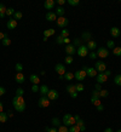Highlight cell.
<instances>
[{
	"instance_id": "6da1fadb",
	"label": "cell",
	"mask_w": 121,
	"mask_h": 132,
	"mask_svg": "<svg viewBox=\"0 0 121 132\" xmlns=\"http://www.w3.org/2000/svg\"><path fill=\"white\" fill-rule=\"evenodd\" d=\"M12 104H13V107H15V109H16L17 112L22 113L25 110V102H24L23 97L15 96L13 100H12Z\"/></svg>"
},
{
	"instance_id": "7a4b0ae2",
	"label": "cell",
	"mask_w": 121,
	"mask_h": 132,
	"mask_svg": "<svg viewBox=\"0 0 121 132\" xmlns=\"http://www.w3.org/2000/svg\"><path fill=\"white\" fill-rule=\"evenodd\" d=\"M62 122H63L64 126L70 127V126H73V125H75V118H74V115H72V114H64Z\"/></svg>"
},
{
	"instance_id": "3957f363",
	"label": "cell",
	"mask_w": 121,
	"mask_h": 132,
	"mask_svg": "<svg viewBox=\"0 0 121 132\" xmlns=\"http://www.w3.org/2000/svg\"><path fill=\"white\" fill-rule=\"evenodd\" d=\"M86 76H87V75H86V70H84V69H80V70H77V72L74 73V78H75L79 82L84 81Z\"/></svg>"
},
{
	"instance_id": "277c9868",
	"label": "cell",
	"mask_w": 121,
	"mask_h": 132,
	"mask_svg": "<svg viewBox=\"0 0 121 132\" xmlns=\"http://www.w3.org/2000/svg\"><path fill=\"white\" fill-rule=\"evenodd\" d=\"M94 69L97 70V73H104L107 70V64L102 61H98L94 63Z\"/></svg>"
},
{
	"instance_id": "5b68a950",
	"label": "cell",
	"mask_w": 121,
	"mask_h": 132,
	"mask_svg": "<svg viewBox=\"0 0 121 132\" xmlns=\"http://www.w3.org/2000/svg\"><path fill=\"white\" fill-rule=\"evenodd\" d=\"M69 24V20L67 18V17H58L57 18V26L59 27V28H63V29H65V27Z\"/></svg>"
},
{
	"instance_id": "8992f818",
	"label": "cell",
	"mask_w": 121,
	"mask_h": 132,
	"mask_svg": "<svg viewBox=\"0 0 121 132\" xmlns=\"http://www.w3.org/2000/svg\"><path fill=\"white\" fill-rule=\"evenodd\" d=\"M50 102H51V101L48 100L46 96H41L39 102H38V105H39L40 108H47L48 105H50Z\"/></svg>"
},
{
	"instance_id": "52a82bcc",
	"label": "cell",
	"mask_w": 121,
	"mask_h": 132,
	"mask_svg": "<svg viewBox=\"0 0 121 132\" xmlns=\"http://www.w3.org/2000/svg\"><path fill=\"white\" fill-rule=\"evenodd\" d=\"M89 48H87V46L86 45H80L79 46V48L76 50V52H77V55L80 57H86L87 55H89Z\"/></svg>"
},
{
	"instance_id": "ba28073f",
	"label": "cell",
	"mask_w": 121,
	"mask_h": 132,
	"mask_svg": "<svg viewBox=\"0 0 121 132\" xmlns=\"http://www.w3.org/2000/svg\"><path fill=\"white\" fill-rule=\"evenodd\" d=\"M96 53H97V57H99V58H107L109 55V51L108 48L105 47H98Z\"/></svg>"
},
{
	"instance_id": "9c48e42d",
	"label": "cell",
	"mask_w": 121,
	"mask_h": 132,
	"mask_svg": "<svg viewBox=\"0 0 121 132\" xmlns=\"http://www.w3.org/2000/svg\"><path fill=\"white\" fill-rule=\"evenodd\" d=\"M67 92L70 95L72 98H76L77 97V92H76V87H75V85L69 84L68 86H67Z\"/></svg>"
},
{
	"instance_id": "30bf717a",
	"label": "cell",
	"mask_w": 121,
	"mask_h": 132,
	"mask_svg": "<svg viewBox=\"0 0 121 132\" xmlns=\"http://www.w3.org/2000/svg\"><path fill=\"white\" fill-rule=\"evenodd\" d=\"M46 97H47L50 101H56V100H58L59 93H58V91H57V90H50Z\"/></svg>"
},
{
	"instance_id": "8fae6325",
	"label": "cell",
	"mask_w": 121,
	"mask_h": 132,
	"mask_svg": "<svg viewBox=\"0 0 121 132\" xmlns=\"http://www.w3.org/2000/svg\"><path fill=\"white\" fill-rule=\"evenodd\" d=\"M96 80H97V84H103V82H105L108 80V75L105 73H98L96 76Z\"/></svg>"
},
{
	"instance_id": "7c38bea8",
	"label": "cell",
	"mask_w": 121,
	"mask_h": 132,
	"mask_svg": "<svg viewBox=\"0 0 121 132\" xmlns=\"http://www.w3.org/2000/svg\"><path fill=\"white\" fill-rule=\"evenodd\" d=\"M84 70H86V75L90 76V78H96L97 74H98L94 67H86V69H84Z\"/></svg>"
},
{
	"instance_id": "4fadbf2b",
	"label": "cell",
	"mask_w": 121,
	"mask_h": 132,
	"mask_svg": "<svg viewBox=\"0 0 121 132\" xmlns=\"http://www.w3.org/2000/svg\"><path fill=\"white\" fill-rule=\"evenodd\" d=\"M55 70H56L59 75H64L65 73H67L65 72V65L64 64H60V63H58V64L55 65Z\"/></svg>"
},
{
	"instance_id": "5bb4252c",
	"label": "cell",
	"mask_w": 121,
	"mask_h": 132,
	"mask_svg": "<svg viewBox=\"0 0 121 132\" xmlns=\"http://www.w3.org/2000/svg\"><path fill=\"white\" fill-rule=\"evenodd\" d=\"M65 52H67L68 56H72V55H74V53L76 52V48H75V46L73 44H68L65 46Z\"/></svg>"
},
{
	"instance_id": "9a60e30c",
	"label": "cell",
	"mask_w": 121,
	"mask_h": 132,
	"mask_svg": "<svg viewBox=\"0 0 121 132\" xmlns=\"http://www.w3.org/2000/svg\"><path fill=\"white\" fill-rule=\"evenodd\" d=\"M45 18H46V21H48V22H53V21H57V15L55 13V12L52 11H48L47 13H46V16H45Z\"/></svg>"
},
{
	"instance_id": "2e32d148",
	"label": "cell",
	"mask_w": 121,
	"mask_h": 132,
	"mask_svg": "<svg viewBox=\"0 0 121 132\" xmlns=\"http://www.w3.org/2000/svg\"><path fill=\"white\" fill-rule=\"evenodd\" d=\"M55 4H56V1L55 0H46L44 3V7L48 11H51L53 7H55Z\"/></svg>"
},
{
	"instance_id": "e0dca14e",
	"label": "cell",
	"mask_w": 121,
	"mask_h": 132,
	"mask_svg": "<svg viewBox=\"0 0 121 132\" xmlns=\"http://www.w3.org/2000/svg\"><path fill=\"white\" fill-rule=\"evenodd\" d=\"M6 27H7V29H10V30H12V29H15L17 27V21L13 20V18H10V20L7 21V23H6Z\"/></svg>"
},
{
	"instance_id": "ac0fdd59",
	"label": "cell",
	"mask_w": 121,
	"mask_h": 132,
	"mask_svg": "<svg viewBox=\"0 0 121 132\" xmlns=\"http://www.w3.org/2000/svg\"><path fill=\"white\" fill-rule=\"evenodd\" d=\"M29 80H30V82H32L33 85H39L40 84V78L36 75V74H30Z\"/></svg>"
},
{
	"instance_id": "d6986e66",
	"label": "cell",
	"mask_w": 121,
	"mask_h": 132,
	"mask_svg": "<svg viewBox=\"0 0 121 132\" xmlns=\"http://www.w3.org/2000/svg\"><path fill=\"white\" fill-rule=\"evenodd\" d=\"M110 34H111L113 38H119L120 34H121V32L117 27H111V29H110Z\"/></svg>"
},
{
	"instance_id": "ffe728a7",
	"label": "cell",
	"mask_w": 121,
	"mask_h": 132,
	"mask_svg": "<svg viewBox=\"0 0 121 132\" xmlns=\"http://www.w3.org/2000/svg\"><path fill=\"white\" fill-rule=\"evenodd\" d=\"M15 80H16L17 84H23L24 81H25V78L22 73H17L16 76H15Z\"/></svg>"
},
{
	"instance_id": "44dd1931",
	"label": "cell",
	"mask_w": 121,
	"mask_h": 132,
	"mask_svg": "<svg viewBox=\"0 0 121 132\" xmlns=\"http://www.w3.org/2000/svg\"><path fill=\"white\" fill-rule=\"evenodd\" d=\"M48 91H50V88H48L47 85H41V86H40V90H39V92L41 93V96H47Z\"/></svg>"
},
{
	"instance_id": "7402d4cb",
	"label": "cell",
	"mask_w": 121,
	"mask_h": 132,
	"mask_svg": "<svg viewBox=\"0 0 121 132\" xmlns=\"http://www.w3.org/2000/svg\"><path fill=\"white\" fill-rule=\"evenodd\" d=\"M81 39L89 43L90 40H92V34H91L90 32H84V33H82V36H81Z\"/></svg>"
},
{
	"instance_id": "603a6c76",
	"label": "cell",
	"mask_w": 121,
	"mask_h": 132,
	"mask_svg": "<svg viewBox=\"0 0 121 132\" xmlns=\"http://www.w3.org/2000/svg\"><path fill=\"white\" fill-rule=\"evenodd\" d=\"M64 9L62 7V6H57L56 9V11H55V13L57 15V17H63L64 16Z\"/></svg>"
},
{
	"instance_id": "cb8c5ba5",
	"label": "cell",
	"mask_w": 121,
	"mask_h": 132,
	"mask_svg": "<svg viewBox=\"0 0 121 132\" xmlns=\"http://www.w3.org/2000/svg\"><path fill=\"white\" fill-rule=\"evenodd\" d=\"M6 10H7V7L4 4H0V18H4L6 16Z\"/></svg>"
},
{
	"instance_id": "d4e9b609",
	"label": "cell",
	"mask_w": 121,
	"mask_h": 132,
	"mask_svg": "<svg viewBox=\"0 0 121 132\" xmlns=\"http://www.w3.org/2000/svg\"><path fill=\"white\" fill-rule=\"evenodd\" d=\"M86 46H87V48H89V50L93 51L94 48H97V43L94 40H90L89 43H87V45H86Z\"/></svg>"
},
{
	"instance_id": "484cf974",
	"label": "cell",
	"mask_w": 121,
	"mask_h": 132,
	"mask_svg": "<svg viewBox=\"0 0 121 132\" xmlns=\"http://www.w3.org/2000/svg\"><path fill=\"white\" fill-rule=\"evenodd\" d=\"M1 41H3V45H4V46H10V45H11V39L8 38L7 34H5V38Z\"/></svg>"
},
{
	"instance_id": "4316f807",
	"label": "cell",
	"mask_w": 121,
	"mask_h": 132,
	"mask_svg": "<svg viewBox=\"0 0 121 132\" xmlns=\"http://www.w3.org/2000/svg\"><path fill=\"white\" fill-rule=\"evenodd\" d=\"M8 119V116H7V113H4V112H1L0 113V122H6Z\"/></svg>"
},
{
	"instance_id": "83f0119b",
	"label": "cell",
	"mask_w": 121,
	"mask_h": 132,
	"mask_svg": "<svg viewBox=\"0 0 121 132\" xmlns=\"http://www.w3.org/2000/svg\"><path fill=\"white\" fill-rule=\"evenodd\" d=\"M64 80H67V81H72L73 79H74V73H70V72H68V73H65L64 75Z\"/></svg>"
},
{
	"instance_id": "f1b7e54d",
	"label": "cell",
	"mask_w": 121,
	"mask_h": 132,
	"mask_svg": "<svg viewBox=\"0 0 121 132\" xmlns=\"http://www.w3.org/2000/svg\"><path fill=\"white\" fill-rule=\"evenodd\" d=\"M51 122H52L53 127H59L60 126V120L58 119V118H53L52 120H51Z\"/></svg>"
},
{
	"instance_id": "f546056e",
	"label": "cell",
	"mask_w": 121,
	"mask_h": 132,
	"mask_svg": "<svg viewBox=\"0 0 121 132\" xmlns=\"http://www.w3.org/2000/svg\"><path fill=\"white\" fill-rule=\"evenodd\" d=\"M55 34V29L51 28V29H46L44 32V36H46V38H48V36H51Z\"/></svg>"
},
{
	"instance_id": "4dcf8cb0",
	"label": "cell",
	"mask_w": 121,
	"mask_h": 132,
	"mask_svg": "<svg viewBox=\"0 0 121 132\" xmlns=\"http://www.w3.org/2000/svg\"><path fill=\"white\" fill-rule=\"evenodd\" d=\"M113 53L115 55V56L120 57L121 56V47H120V46H115V47H114V50H113Z\"/></svg>"
},
{
	"instance_id": "1f68e13d",
	"label": "cell",
	"mask_w": 121,
	"mask_h": 132,
	"mask_svg": "<svg viewBox=\"0 0 121 132\" xmlns=\"http://www.w3.org/2000/svg\"><path fill=\"white\" fill-rule=\"evenodd\" d=\"M108 96H109L108 90H103V88H102L101 91H99V97H102V98H107Z\"/></svg>"
},
{
	"instance_id": "d6a6232c",
	"label": "cell",
	"mask_w": 121,
	"mask_h": 132,
	"mask_svg": "<svg viewBox=\"0 0 121 132\" xmlns=\"http://www.w3.org/2000/svg\"><path fill=\"white\" fill-rule=\"evenodd\" d=\"M114 82L117 85V86H121V74H117L114 78Z\"/></svg>"
},
{
	"instance_id": "836d02e7",
	"label": "cell",
	"mask_w": 121,
	"mask_h": 132,
	"mask_svg": "<svg viewBox=\"0 0 121 132\" xmlns=\"http://www.w3.org/2000/svg\"><path fill=\"white\" fill-rule=\"evenodd\" d=\"M22 16H23V15H22V12H21V11H16L12 18H13V20H16V21H18V20H22Z\"/></svg>"
},
{
	"instance_id": "e575fe53",
	"label": "cell",
	"mask_w": 121,
	"mask_h": 132,
	"mask_svg": "<svg viewBox=\"0 0 121 132\" xmlns=\"http://www.w3.org/2000/svg\"><path fill=\"white\" fill-rule=\"evenodd\" d=\"M70 35V32H69L68 29H62V32H60V36H63V38H69Z\"/></svg>"
},
{
	"instance_id": "d590c367",
	"label": "cell",
	"mask_w": 121,
	"mask_h": 132,
	"mask_svg": "<svg viewBox=\"0 0 121 132\" xmlns=\"http://www.w3.org/2000/svg\"><path fill=\"white\" fill-rule=\"evenodd\" d=\"M15 12L16 11H15L12 7H7V10H6V16H10V18H11V17H13Z\"/></svg>"
},
{
	"instance_id": "8d00e7d4",
	"label": "cell",
	"mask_w": 121,
	"mask_h": 132,
	"mask_svg": "<svg viewBox=\"0 0 121 132\" xmlns=\"http://www.w3.org/2000/svg\"><path fill=\"white\" fill-rule=\"evenodd\" d=\"M68 128H69V132H80V127L77 125H73V126H70Z\"/></svg>"
},
{
	"instance_id": "74e56055",
	"label": "cell",
	"mask_w": 121,
	"mask_h": 132,
	"mask_svg": "<svg viewBox=\"0 0 121 132\" xmlns=\"http://www.w3.org/2000/svg\"><path fill=\"white\" fill-rule=\"evenodd\" d=\"M101 97H99V91H94L92 92V96H91V100H99Z\"/></svg>"
},
{
	"instance_id": "f35d334b",
	"label": "cell",
	"mask_w": 121,
	"mask_h": 132,
	"mask_svg": "<svg viewBox=\"0 0 121 132\" xmlns=\"http://www.w3.org/2000/svg\"><path fill=\"white\" fill-rule=\"evenodd\" d=\"M15 69H16L17 73H22V70H23V64H22V63H16Z\"/></svg>"
},
{
	"instance_id": "ab89813d",
	"label": "cell",
	"mask_w": 121,
	"mask_h": 132,
	"mask_svg": "<svg viewBox=\"0 0 121 132\" xmlns=\"http://www.w3.org/2000/svg\"><path fill=\"white\" fill-rule=\"evenodd\" d=\"M75 87H76V92L77 93H79V92H82L85 90V87H84V85L82 84H80V82H79V84H76L75 85Z\"/></svg>"
},
{
	"instance_id": "60d3db41",
	"label": "cell",
	"mask_w": 121,
	"mask_h": 132,
	"mask_svg": "<svg viewBox=\"0 0 121 132\" xmlns=\"http://www.w3.org/2000/svg\"><path fill=\"white\" fill-rule=\"evenodd\" d=\"M57 130H58V132H69V128L67 126H64V125H60Z\"/></svg>"
},
{
	"instance_id": "b9f144b4",
	"label": "cell",
	"mask_w": 121,
	"mask_h": 132,
	"mask_svg": "<svg viewBox=\"0 0 121 132\" xmlns=\"http://www.w3.org/2000/svg\"><path fill=\"white\" fill-rule=\"evenodd\" d=\"M68 4L70 6H77V5L80 4V1L79 0H68Z\"/></svg>"
},
{
	"instance_id": "7bdbcfd3",
	"label": "cell",
	"mask_w": 121,
	"mask_h": 132,
	"mask_svg": "<svg viewBox=\"0 0 121 132\" xmlns=\"http://www.w3.org/2000/svg\"><path fill=\"white\" fill-rule=\"evenodd\" d=\"M56 43L58 45H60V44H64V38L63 36H60V35H58L56 38Z\"/></svg>"
},
{
	"instance_id": "ee69618b",
	"label": "cell",
	"mask_w": 121,
	"mask_h": 132,
	"mask_svg": "<svg viewBox=\"0 0 121 132\" xmlns=\"http://www.w3.org/2000/svg\"><path fill=\"white\" fill-rule=\"evenodd\" d=\"M23 93H24V90L22 87H18L16 90V96H20V97H23Z\"/></svg>"
},
{
	"instance_id": "f6af8a7d",
	"label": "cell",
	"mask_w": 121,
	"mask_h": 132,
	"mask_svg": "<svg viewBox=\"0 0 121 132\" xmlns=\"http://www.w3.org/2000/svg\"><path fill=\"white\" fill-rule=\"evenodd\" d=\"M107 47L113 48V50H114V47H115V43H114L113 40H108V41H107Z\"/></svg>"
},
{
	"instance_id": "bcb514c9",
	"label": "cell",
	"mask_w": 121,
	"mask_h": 132,
	"mask_svg": "<svg viewBox=\"0 0 121 132\" xmlns=\"http://www.w3.org/2000/svg\"><path fill=\"white\" fill-rule=\"evenodd\" d=\"M39 90H40V86H39V85H33L32 86V91L34 92V93L39 92Z\"/></svg>"
},
{
	"instance_id": "7dc6e473",
	"label": "cell",
	"mask_w": 121,
	"mask_h": 132,
	"mask_svg": "<svg viewBox=\"0 0 121 132\" xmlns=\"http://www.w3.org/2000/svg\"><path fill=\"white\" fill-rule=\"evenodd\" d=\"M65 63H67V64H72L73 63V61H74V60H73V57L72 56H67V57H65Z\"/></svg>"
},
{
	"instance_id": "c3c4849f",
	"label": "cell",
	"mask_w": 121,
	"mask_h": 132,
	"mask_svg": "<svg viewBox=\"0 0 121 132\" xmlns=\"http://www.w3.org/2000/svg\"><path fill=\"white\" fill-rule=\"evenodd\" d=\"M91 103H93L96 107H98V105H101V104H102L99 100H91Z\"/></svg>"
},
{
	"instance_id": "681fc988",
	"label": "cell",
	"mask_w": 121,
	"mask_h": 132,
	"mask_svg": "<svg viewBox=\"0 0 121 132\" xmlns=\"http://www.w3.org/2000/svg\"><path fill=\"white\" fill-rule=\"evenodd\" d=\"M80 44H81V41H80V39H74V41H73V45L74 46H80Z\"/></svg>"
},
{
	"instance_id": "f907efd6",
	"label": "cell",
	"mask_w": 121,
	"mask_h": 132,
	"mask_svg": "<svg viewBox=\"0 0 121 132\" xmlns=\"http://www.w3.org/2000/svg\"><path fill=\"white\" fill-rule=\"evenodd\" d=\"M45 130H46V131L47 132H58V130H57L56 127H45Z\"/></svg>"
},
{
	"instance_id": "816d5d0a",
	"label": "cell",
	"mask_w": 121,
	"mask_h": 132,
	"mask_svg": "<svg viewBox=\"0 0 121 132\" xmlns=\"http://www.w3.org/2000/svg\"><path fill=\"white\" fill-rule=\"evenodd\" d=\"M89 56H90V58H91V60H96V58H97V53L92 51V52H90Z\"/></svg>"
},
{
	"instance_id": "f5cc1de1",
	"label": "cell",
	"mask_w": 121,
	"mask_h": 132,
	"mask_svg": "<svg viewBox=\"0 0 121 132\" xmlns=\"http://www.w3.org/2000/svg\"><path fill=\"white\" fill-rule=\"evenodd\" d=\"M5 92H6L5 87H3V86H0V96H3V95H5Z\"/></svg>"
},
{
	"instance_id": "db71d44e",
	"label": "cell",
	"mask_w": 121,
	"mask_h": 132,
	"mask_svg": "<svg viewBox=\"0 0 121 132\" xmlns=\"http://www.w3.org/2000/svg\"><path fill=\"white\" fill-rule=\"evenodd\" d=\"M94 90H96V91H101V90H102L101 84H96V86H94Z\"/></svg>"
},
{
	"instance_id": "11a10c76",
	"label": "cell",
	"mask_w": 121,
	"mask_h": 132,
	"mask_svg": "<svg viewBox=\"0 0 121 132\" xmlns=\"http://www.w3.org/2000/svg\"><path fill=\"white\" fill-rule=\"evenodd\" d=\"M97 108V110H98V112H103V110H104V107H103V105H98V107H96Z\"/></svg>"
},
{
	"instance_id": "9f6ffc18",
	"label": "cell",
	"mask_w": 121,
	"mask_h": 132,
	"mask_svg": "<svg viewBox=\"0 0 121 132\" xmlns=\"http://www.w3.org/2000/svg\"><path fill=\"white\" fill-rule=\"evenodd\" d=\"M57 4L59 5V6H62V5L65 4V1H64V0H58V1H57Z\"/></svg>"
},
{
	"instance_id": "6f0895ef",
	"label": "cell",
	"mask_w": 121,
	"mask_h": 132,
	"mask_svg": "<svg viewBox=\"0 0 121 132\" xmlns=\"http://www.w3.org/2000/svg\"><path fill=\"white\" fill-rule=\"evenodd\" d=\"M64 44H67V45L70 44V40H69V38H65V39H64Z\"/></svg>"
},
{
	"instance_id": "680465c9",
	"label": "cell",
	"mask_w": 121,
	"mask_h": 132,
	"mask_svg": "<svg viewBox=\"0 0 121 132\" xmlns=\"http://www.w3.org/2000/svg\"><path fill=\"white\" fill-rule=\"evenodd\" d=\"M7 116H8V118H12V116H13V114H12L11 110H8V112H7Z\"/></svg>"
},
{
	"instance_id": "91938a15",
	"label": "cell",
	"mask_w": 121,
	"mask_h": 132,
	"mask_svg": "<svg viewBox=\"0 0 121 132\" xmlns=\"http://www.w3.org/2000/svg\"><path fill=\"white\" fill-rule=\"evenodd\" d=\"M4 38H5V34H4V33H1V32H0V40H3Z\"/></svg>"
},
{
	"instance_id": "94428289",
	"label": "cell",
	"mask_w": 121,
	"mask_h": 132,
	"mask_svg": "<svg viewBox=\"0 0 121 132\" xmlns=\"http://www.w3.org/2000/svg\"><path fill=\"white\" fill-rule=\"evenodd\" d=\"M3 109H4V105H3V102H0V113L3 112Z\"/></svg>"
},
{
	"instance_id": "6125c7cd",
	"label": "cell",
	"mask_w": 121,
	"mask_h": 132,
	"mask_svg": "<svg viewBox=\"0 0 121 132\" xmlns=\"http://www.w3.org/2000/svg\"><path fill=\"white\" fill-rule=\"evenodd\" d=\"M104 132H113V130H111L110 127H108V128H105L104 130Z\"/></svg>"
},
{
	"instance_id": "be15d7a7",
	"label": "cell",
	"mask_w": 121,
	"mask_h": 132,
	"mask_svg": "<svg viewBox=\"0 0 121 132\" xmlns=\"http://www.w3.org/2000/svg\"><path fill=\"white\" fill-rule=\"evenodd\" d=\"M104 73H105V74H107V75H108V76L110 75V74H111V73H110V70H105Z\"/></svg>"
},
{
	"instance_id": "e7e4bbea",
	"label": "cell",
	"mask_w": 121,
	"mask_h": 132,
	"mask_svg": "<svg viewBox=\"0 0 121 132\" xmlns=\"http://www.w3.org/2000/svg\"><path fill=\"white\" fill-rule=\"evenodd\" d=\"M116 132H121V130H117V131Z\"/></svg>"
}]
</instances>
